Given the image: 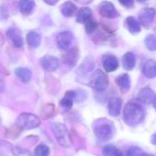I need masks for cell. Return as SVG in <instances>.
<instances>
[{"mask_svg":"<svg viewBox=\"0 0 156 156\" xmlns=\"http://www.w3.org/2000/svg\"><path fill=\"white\" fill-rule=\"evenodd\" d=\"M145 116L144 109L136 101H129L123 110V119L130 126H136L140 124Z\"/></svg>","mask_w":156,"mask_h":156,"instance_id":"1","label":"cell"},{"mask_svg":"<svg viewBox=\"0 0 156 156\" xmlns=\"http://www.w3.org/2000/svg\"><path fill=\"white\" fill-rule=\"evenodd\" d=\"M93 130L96 137L101 141H108L113 136V125L108 120H98Z\"/></svg>","mask_w":156,"mask_h":156,"instance_id":"2","label":"cell"},{"mask_svg":"<svg viewBox=\"0 0 156 156\" xmlns=\"http://www.w3.org/2000/svg\"><path fill=\"white\" fill-rule=\"evenodd\" d=\"M52 131L59 145L69 148L71 145V140L67 127L63 123L55 122L52 124Z\"/></svg>","mask_w":156,"mask_h":156,"instance_id":"3","label":"cell"},{"mask_svg":"<svg viewBox=\"0 0 156 156\" xmlns=\"http://www.w3.org/2000/svg\"><path fill=\"white\" fill-rule=\"evenodd\" d=\"M18 127L25 130H31L40 125V121L37 116L32 113H21L16 119Z\"/></svg>","mask_w":156,"mask_h":156,"instance_id":"4","label":"cell"},{"mask_svg":"<svg viewBox=\"0 0 156 156\" xmlns=\"http://www.w3.org/2000/svg\"><path fill=\"white\" fill-rule=\"evenodd\" d=\"M90 85L98 91L105 90L109 85V80L107 75L101 69L96 70L90 79Z\"/></svg>","mask_w":156,"mask_h":156,"instance_id":"5","label":"cell"},{"mask_svg":"<svg viewBox=\"0 0 156 156\" xmlns=\"http://www.w3.org/2000/svg\"><path fill=\"white\" fill-rule=\"evenodd\" d=\"M155 16V10L152 7H145L141 10L139 14L140 25L144 27H150L154 23Z\"/></svg>","mask_w":156,"mask_h":156,"instance_id":"6","label":"cell"},{"mask_svg":"<svg viewBox=\"0 0 156 156\" xmlns=\"http://www.w3.org/2000/svg\"><path fill=\"white\" fill-rule=\"evenodd\" d=\"M99 13L106 18H115L119 16L114 5L109 1H103L99 5Z\"/></svg>","mask_w":156,"mask_h":156,"instance_id":"7","label":"cell"},{"mask_svg":"<svg viewBox=\"0 0 156 156\" xmlns=\"http://www.w3.org/2000/svg\"><path fill=\"white\" fill-rule=\"evenodd\" d=\"M73 40V35L70 31H63L57 36V43L59 48L68 49Z\"/></svg>","mask_w":156,"mask_h":156,"instance_id":"8","label":"cell"},{"mask_svg":"<svg viewBox=\"0 0 156 156\" xmlns=\"http://www.w3.org/2000/svg\"><path fill=\"white\" fill-rule=\"evenodd\" d=\"M6 36L11 41V43L16 47V48H21L24 45V39L22 37V35L19 30L16 28H8L6 31Z\"/></svg>","mask_w":156,"mask_h":156,"instance_id":"9","label":"cell"},{"mask_svg":"<svg viewBox=\"0 0 156 156\" xmlns=\"http://www.w3.org/2000/svg\"><path fill=\"white\" fill-rule=\"evenodd\" d=\"M40 64L42 68L47 71H54L56 70L58 66L59 62L58 59L53 56H45L40 59Z\"/></svg>","mask_w":156,"mask_h":156,"instance_id":"10","label":"cell"},{"mask_svg":"<svg viewBox=\"0 0 156 156\" xmlns=\"http://www.w3.org/2000/svg\"><path fill=\"white\" fill-rule=\"evenodd\" d=\"M154 98H155L154 91L151 88H149V87L143 88L139 91L138 96H137L138 101L143 102V103H145V104L153 103L154 101Z\"/></svg>","mask_w":156,"mask_h":156,"instance_id":"11","label":"cell"},{"mask_svg":"<svg viewBox=\"0 0 156 156\" xmlns=\"http://www.w3.org/2000/svg\"><path fill=\"white\" fill-rule=\"evenodd\" d=\"M102 65L106 72H112L116 70L119 67V61L117 58L113 55H106L103 57Z\"/></svg>","mask_w":156,"mask_h":156,"instance_id":"12","label":"cell"},{"mask_svg":"<svg viewBox=\"0 0 156 156\" xmlns=\"http://www.w3.org/2000/svg\"><path fill=\"white\" fill-rule=\"evenodd\" d=\"M122 101L120 98H117V97L112 98L108 103V109H109L110 114L113 117L119 116L121 113V110H122Z\"/></svg>","mask_w":156,"mask_h":156,"instance_id":"13","label":"cell"},{"mask_svg":"<svg viewBox=\"0 0 156 156\" xmlns=\"http://www.w3.org/2000/svg\"><path fill=\"white\" fill-rule=\"evenodd\" d=\"M78 58H79V51H78V48H75L68 50L63 56L64 62L70 67H74L76 65Z\"/></svg>","mask_w":156,"mask_h":156,"instance_id":"14","label":"cell"},{"mask_svg":"<svg viewBox=\"0 0 156 156\" xmlns=\"http://www.w3.org/2000/svg\"><path fill=\"white\" fill-rule=\"evenodd\" d=\"M143 74L148 79H154L156 76V64L152 59L147 60L143 67Z\"/></svg>","mask_w":156,"mask_h":156,"instance_id":"15","label":"cell"},{"mask_svg":"<svg viewBox=\"0 0 156 156\" xmlns=\"http://www.w3.org/2000/svg\"><path fill=\"white\" fill-rule=\"evenodd\" d=\"M40 34L36 31H30L27 35V44L30 48H36L40 45Z\"/></svg>","mask_w":156,"mask_h":156,"instance_id":"16","label":"cell"},{"mask_svg":"<svg viewBox=\"0 0 156 156\" xmlns=\"http://www.w3.org/2000/svg\"><path fill=\"white\" fill-rule=\"evenodd\" d=\"M92 10L90 7H81L77 13V22L83 24L91 19Z\"/></svg>","mask_w":156,"mask_h":156,"instance_id":"17","label":"cell"},{"mask_svg":"<svg viewBox=\"0 0 156 156\" xmlns=\"http://www.w3.org/2000/svg\"><path fill=\"white\" fill-rule=\"evenodd\" d=\"M135 63H136V58L133 52H127L124 54L122 58V65L124 69L126 70L133 69L135 67Z\"/></svg>","mask_w":156,"mask_h":156,"instance_id":"18","label":"cell"},{"mask_svg":"<svg viewBox=\"0 0 156 156\" xmlns=\"http://www.w3.org/2000/svg\"><path fill=\"white\" fill-rule=\"evenodd\" d=\"M75 97H76V92H74L72 90L67 91L64 98L59 101V105L66 110L71 109V107L73 105V100L75 99Z\"/></svg>","mask_w":156,"mask_h":156,"instance_id":"19","label":"cell"},{"mask_svg":"<svg viewBox=\"0 0 156 156\" xmlns=\"http://www.w3.org/2000/svg\"><path fill=\"white\" fill-rule=\"evenodd\" d=\"M125 26L132 34H136L141 31V25L133 16H128L126 18Z\"/></svg>","mask_w":156,"mask_h":156,"instance_id":"20","label":"cell"},{"mask_svg":"<svg viewBox=\"0 0 156 156\" xmlns=\"http://www.w3.org/2000/svg\"><path fill=\"white\" fill-rule=\"evenodd\" d=\"M18 5L20 12L26 16L31 14L35 8V2L33 0H20Z\"/></svg>","mask_w":156,"mask_h":156,"instance_id":"21","label":"cell"},{"mask_svg":"<svg viewBox=\"0 0 156 156\" xmlns=\"http://www.w3.org/2000/svg\"><path fill=\"white\" fill-rule=\"evenodd\" d=\"M117 85L122 91H128L131 87V79L128 74H122L116 79Z\"/></svg>","mask_w":156,"mask_h":156,"instance_id":"22","label":"cell"},{"mask_svg":"<svg viewBox=\"0 0 156 156\" xmlns=\"http://www.w3.org/2000/svg\"><path fill=\"white\" fill-rule=\"evenodd\" d=\"M77 10V6L70 1L65 2L60 6V12L64 16H72Z\"/></svg>","mask_w":156,"mask_h":156,"instance_id":"23","label":"cell"},{"mask_svg":"<svg viewBox=\"0 0 156 156\" xmlns=\"http://www.w3.org/2000/svg\"><path fill=\"white\" fill-rule=\"evenodd\" d=\"M15 74L23 82H28L31 80V76H32L31 71L27 68H17V69H16Z\"/></svg>","mask_w":156,"mask_h":156,"instance_id":"24","label":"cell"},{"mask_svg":"<svg viewBox=\"0 0 156 156\" xmlns=\"http://www.w3.org/2000/svg\"><path fill=\"white\" fill-rule=\"evenodd\" d=\"M35 156H48L49 155V148L45 144H39L37 146L34 152Z\"/></svg>","mask_w":156,"mask_h":156,"instance_id":"25","label":"cell"},{"mask_svg":"<svg viewBox=\"0 0 156 156\" xmlns=\"http://www.w3.org/2000/svg\"><path fill=\"white\" fill-rule=\"evenodd\" d=\"M145 45L147 48L151 51H154L156 49V39L154 35H149L145 38Z\"/></svg>","mask_w":156,"mask_h":156,"instance_id":"26","label":"cell"},{"mask_svg":"<svg viewBox=\"0 0 156 156\" xmlns=\"http://www.w3.org/2000/svg\"><path fill=\"white\" fill-rule=\"evenodd\" d=\"M117 151H118V149L112 144H108V145L104 146L103 150H102L104 156H113Z\"/></svg>","mask_w":156,"mask_h":156,"instance_id":"27","label":"cell"},{"mask_svg":"<svg viewBox=\"0 0 156 156\" xmlns=\"http://www.w3.org/2000/svg\"><path fill=\"white\" fill-rule=\"evenodd\" d=\"M85 24H86V25H85L86 32H87L88 34L92 33V32L97 28V27H98V24H97L94 20H91V19H90V20H89L88 22H86Z\"/></svg>","mask_w":156,"mask_h":156,"instance_id":"28","label":"cell"},{"mask_svg":"<svg viewBox=\"0 0 156 156\" xmlns=\"http://www.w3.org/2000/svg\"><path fill=\"white\" fill-rule=\"evenodd\" d=\"M142 154V150L138 147H131L127 150L126 156H140Z\"/></svg>","mask_w":156,"mask_h":156,"instance_id":"29","label":"cell"},{"mask_svg":"<svg viewBox=\"0 0 156 156\" xmlns=\"http://www.w3.org/2000/svg\"><path fill=\"white\" fill-rule=\"evenodd\" d=\"M119 2L125 7H132L133 5V0H119Z\"/></svg>","mask_w":156,"mask_h":156,"instance_id":"30","label":"cell"},{"mask_svg":"<svg viewBox=\"0 0 156 156\" xmlns=\"http://www.w3.org/2000/svg\"><path fill=\"white\" fill-rule=\"evenodd\" d=\"M46 4H48V5H56L58 2V0H43Z\"/></svg>","mask_w":156,"mask_h":156,"instance_id":"31","label":"cell"},{"mask_svg":"<svg viewBox=\"0 0 156 156\" xmlns=\"http://www.w3.org/2000/svg\"><path fill=\"white\" fill-rule=\"evenodd\" d=\"M76 1H78L79 3H83V4H88V3H90V2H91L92 0H76Z\"/></svg>","mask_w":156,"mask_h":156,"instance_id":"32","label":"cell"},{"mask_svg":"<svg viewBox=\"0 0 156 156\" xmlns=\"http://www.w3.org/2000/svg\"><path fill=\"white\" fill-rule=\"evenodd\" d=\"M113 156H124V154H122V152H120V151L118 150V151H117V152L115 153V154H114Z\"/></svg>","mask_w":156,"mask_h":156,"instance_id":"33","label":"cell"},{"mask_svg":"<svg viewBox=\"0 0 156 156\" xmlns=\"http://www.w3.org/2000/svg\"><path fill=\"white\" fill-rule=\"evenodd\" d=\"M140 156H154V154H148V153H144V154L142 153Z\"/></svg>","mask_w":156,"mask_h":156,"instance_id":"34","label":"cell"},{"mask_svg":"<svg viewBox=\"0 0 156 156\" xmlns=\"http://www.w3.org/2000/svg\"><path fill=\"white\" fill-rule=\"evenodd\" d=\"M137 1H139V2H141V3H144V2H146L147 0H137Z\"/></svg>","mask_w":156,"mask_h":156,"instance_id":"35","label":"cell"},{"mask_svg":"<svg viewBox=\"0 0 156 156\" xmlns=\"http://www.w3.org/2000/svg\"><path fill=\"white\" fill-rule=\"evenodd\" d=\"M0 156H4V155H3V154H2L0 153Z\"/></svg>","mask_w":156,"mask_h":156,"instance_id":"36","label":"cell"}]
</instances>
